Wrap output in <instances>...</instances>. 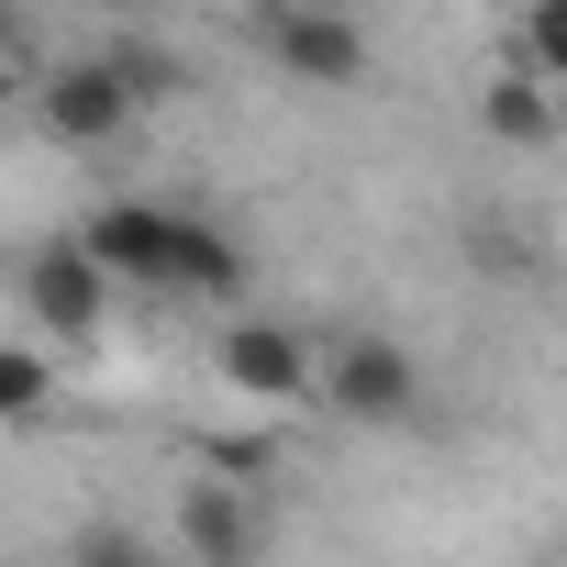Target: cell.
I'll list each match as a JSON object with an SVG mask.
<instances>
[{
    "instance_id": "cell-1",
    "label": "cell",
    "mask_w": 567,
    "mask_h": 567,
    "mask_svg": "<svg viewBox=\"0 0 567 567\" xmlns=\"http://www.w3.org/2000/svg\"><path fill=\"white\" fill-rule=\"evenodd\" d=\"M134 123H145V90L123 79L112 34L79 45V56H56V68L34 79V134H45V145H123Z\"/></svg>"
},
{
    "instance_id": "cell-2",
    "label": "cell",
    "mask_w": 567,
    "mask_h": 567,
    "mask_svg": "<svg viewBox=\"0 0 567 567\" xmlns=\"http://www.w3.org/2000/svg\"><path fill=\"white\" fill-rule=\"evenodd\" d=\"M112 290H123V278L101 267V245H90V234H45V245L23 256V278H12L23 323H34V334H56V346H90V334H101V312H112Z\"/></svg>"
},
{
    "instance_id": "cell-3",
    "label": "cell",
    "mask_w": 567,
    "mask_h": 567,
    "mask_svg": "<svg viewBox=\"0 0 567 567\" xmlns=\"http://www.w3.org/2000/svg\"><path fill=\"white\" fill-rule=\"evenodd\" d=\"M256 45L301 90H368V68H379L368 34H357V12H334V0H256Z\"/></svg>"
},
{
    "instance_id": "cell-4",
    "label": "cell",
    "mask_w": 567,
    "mask_h": 567,
    "mask_svg": "<svg viewBox=\"0 0 567 567\" xmlns=\"http://www.w3.org/2000/svg\"><path fill=\"white\" fill-rule=\"evenodd\" d=\"M212 368H223V390L256 401V412H312V401H323V357H312L290 323H267V312H234L223 346H212Z\"/></svg>"
},
{
    "instance_id": "cell-5",
    "label": "cell",
    "mask_w": 567,
    "mask_h": 567,
    "mask_svg": "<svg viewBox=\"0 0 567 567\" xmlns=\"http://www.w3.org/2000/svg\"><path fill=\"white\" fill-rule=\"evenodd\" d=\"M323 412H346V423H412L423 412V357L401 334H346L323 357Z\"/></svg>"
},
{
    "instance_id": "cell-6",
    "label": "cell",
    "mask_w": 567,
    "mask_h": 567,
    "mask_svg": "<svg viewBox=\"0 0 567 567\" xmlns=\"http://www.w3.org/2000/svg\"><path fill=\"white\" fill-rule=\"evenodd\" d=\"M167 223H178V200H90L79 212V234L101 245V267L123 290H156L167 278Z\"/></svg>"
},
{
    "instance_id": "cell-7",
    "label": "cell",
    "mask_w": 567,
    "mask_h": 567,
    "mask_svg": "<svg viewBox=\"0 0 567 567\" xmlns=\"http://www.w3.org/2000/svg\"><path fill=\"white\" fill-rule=\"evenodd\" d=\"M167 301H245V245L212 223V212H178L167 223Z\"/></svg>"
},
{
    "instance_id": "cell-8",
    "label": "cell",
    "mask_w": 567,
    "mask_h": 567,
    "mask_svg": "<svg viewBox=\"0 0 567 567\" xmlns=\"http://www.w3.org/2000/svg\"><path fill=\"white\" fill-rule=\"evenodd\" d=\"M256 545H267V523L234 501V478H189L178 489V556L189 567H245Z\"/></svg>"
},
{
    "instance_id": "cell-9",
    "label": "cell",
    "mask_w": 567,
    "mask_h": 567,
    "mask_svg": "<svg viewBox=\"0 0 567 567\" xmlns=\"http://www.w3.org/2000/svg\"><path fill=\"white\" fill-rule=\"evenodd\" d=\"M478 134L512 145V156H545V145H556V79H545V68H501V79L478 90Z\"/></svg>"
},
{
    "instance_id": "cell-10",
    "label": "cell",
    "mask_w": 567,
    "mask_h": 567,
    "mask_svg": "<svg viewBox=\"0 0 567 567\" xmlns=\"http://www.w3.org/2000/svg\"><path fill=\"white\" fill-rule=\"evenodd\" d=\"M45 346L56 334H12V346H0V423H45V401H56V368H45Z\"/></svg>"
},
{
    "instance_id": "cell-11",
    "label": "cell",
    "mask_w": 567,
    "mask_h": 567,
    "mask_svg": "<svg viewBox=\"0 0 567 567\" xmlns=\"http://www.w3.org/2000/svg\"><path fill=\"white\" fill-rule=\"evenodd\" d=\"M512 68L567 79V0H523V23H512Z\"/></svg>"
},
{
    "instance_id": "cell-12",
    "label": "cell",
    "mask_w": 567,
    "mask_h": 567,
    "mask_svg": "<svg viewBox=\"0 0 567 567\" xmlns=\"http://www.w3.org/2000/svg\"><path fill=\"white\" fill-rule=\"evenodd\" d=\"M112 56H123V79H134V90H145V112H156V101H178V90H189V68H178V45H145V34H112Z\"/></svg>"
},
{
    "instance_id": "cell-13",
    "label": "cell",
    "mask_w": 567,
    "mask_h": 567,
    "mask_svg": "<svg viewBox=\"0 0 567 567\" xmlns=\"http://www.w3.org/2000/svg\"><path fill=\"white\" fill-rule=\"evenodd\" d=\"M68 567H156V545L123 534V523H79V534H68Z\"/></svg>"
},
{
    "instance_id": "cell-14",
    "label": "cell",
    "mask_w": 567,
    "mask_h": 567,
    "mask_svg": "<svg viewBox=\"0 0 567 567\" xmlns=\"http://www.w3.org/2000/svg\"><path fill=\"white\" fill-rule=\"evenodd\" d=\"M101 12H134V0H101Z\"/></svg>"
}]
</instances>
